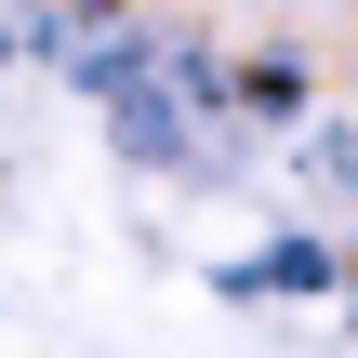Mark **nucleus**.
I'll list each match as a JSON object with an SVG mask.
<instances>
[{
	"label": "nucleus",
	"instance_id": "nucleus-1",
	"mask_svg": "<svg viewBox=\"0 0 358 358\" xmlns=\"http://www.w3.org/2000/svg\"><path fill=\"white\" fill-rule=\"evenodd\" d=\"M226 292H239V306H306V292H345V239H332V226H279V239L226 252Z\"/></svg>",
	"mask_w": 358,
	"mask_h": 358
},
{
	"label": "nucleus",
	"instance_id": "nucleus-2",
	"mask_svg": "<svg viewBox=\"0 0 358 358\" xmlns=\"http://www.w3.org/2000/svg\"><path fill=\"white\" fill-rule=\"evenodd\" d=\"M292 173H306V226L358 239V106H306L292 120Z\"/></svg>",
	"mask_w": 358,
	"mask_h": 358
},
{
	"label": "nucleus",
	"instance_id": "nucleus-3",
	"mask_svg": "<svg viewBox=\"0 0 358 358\" xmlns=\"http://www.w3.org/2000/svg\"><path fill=\"white\" fill-rule=\"evenodd\" d=\"M332 306H345V319H358V239H345V292H332Z\"/></svg>",
	"mask_w": 358,
	"mask_h": 358
},
{
	"label": "nucleus",
	"instance_id": "nucleus-4",
	"mask_svg": "<svg viewBox=\"0 0 358 358\" xmlns=\"http://www.w3.org/2000/svg\"><path fill=\"white\" fill-rule=\"evenodd\" d=\"M345 106H358V93H345Z\"/></svg>",
	"mask_w": 358,
	"mask_h": 358
}]
</instances>
